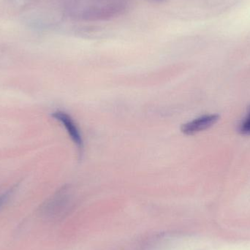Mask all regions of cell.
Here are the masks:
<instances>
[{
    "mask_svg": "<svg viewBox=\"0 0 250 250\" xmlns=\"http://www.w3.org/2000/svg\"><path fill=\"white\" fill-rule=\"evenodd\" d=\"M128 9L126 1H117L85 9L81 17L86 21H105L123 16Z\"/></svg>",
    "mask_w": 250,
    "mask_h": 250,
    "instance_id": "6da1fadb",
    "label": "cell"
},
{
    "mask_svg": "<svg viewBox=\"0 0 250 250\" xmlns=\"http://www.w3.org/2000/svg\"><path fill=\"white\" fill-rule=\"evenodd\" d=\"M219 119L220 117L217 114L202 116L182 125L181 130L185 135H195L215 125L218 122Z\"/></svg>",
    "mask_w": 250,
    "mask_h": 250,
    "instance_id": "7a4b0ae2",
    "label": "cell"
},
{
    "mask_svg": "<svg viewBox=\"0 0 250 250\" xmlns=\"http://www.w3.org/2000/svg\"><path fill=\"white\" fill-rule=\"evenodd\" d=\"M52 117L64 125L69 135L78 148L80 150L83 149V144L82 135H81L80 131L78 129L73 119L68 114L63 112V111H56V112L53 113Z\"/></svg>",
    "mask_w": 250,
    "mask_h": 250,
    "instance_id": "3957f363",
    "label": "cell"
},
{
    "mask_svg": "<svg viewBox=\"0 0 250 250\" xmlns=\"http://www.w3.org/2000/svg\"><path fill=\"white\" fill-rule=\"evenodd\" d=\"M240 132L242 135H250V108L246 119L241 126Z\"/></svg>",
    "mask_w": 250,
    "mask_h": 250,
    "instance_id": "277c9868",
    "label": "cell"
},
{
    "mask_svg": "<svg viewBox=\"0 0 250 250\" xmlns=\"http://www.w3.org/2000/svg\"><path fill=\"white\" fill-rule=\"evenodd\" d=\"M10 191L8 192H4V193L0 195V207L6 202L7 199H8L9 196H10Z\"/></svg>",
    "mask_w": 250,
    "mask_h": 250,
    "instance_id": "5b68a950",
    "label": "cell"
},
{
    "mask_svg": "<svg viewBox=\"0 0 250 250\" xmlns=\"http://www.w3.org/2000/svg\"><path fill=\"white\" fill-rule=\"evenodd\" d=\"M98 1H105V0H98Z\"/></svg>",
    "mask_w": 250,
    "mask_h": 250,
    "instance_id": "8992f818",
    "label": "cell"
},
{
    "mask_svg": "<svg viewBox=\"0 0 250 250\" xmlns=\"http://www.w3.org/2000/svg\"><path fill=\"white\" fill-rule=\"evenodd\" d=\"M157 1H163V0H157Z\"/></svg>",
    "mask_w": 250,
    "mask_h": 250,
    "instance_id": "52a82bcc",
    "label": "cell"
}]
</instances>
